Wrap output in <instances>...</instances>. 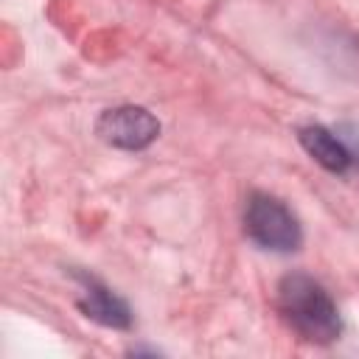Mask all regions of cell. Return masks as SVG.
I'll return each mask as SVG.
<instances>
[{
	"mask_svg": "<svg viewBox=\"0 0 359 359\" xmlns=\"http://www.w3.org/2000/svg\"><path fill=\"white\" fill-rule=\"evenodd\" d=\"M278 309L292 331H297L306 342L328 345L342 331L331 294L309 275L294 272L278 283Z\"/></svg>",
	"mask_w": 359,
	"mask_h": 359,
	"instance_id": "obj_1",
	"label": "cell"
},
{
	"mask_svg": "<svg viewBox=\"0 0 359 359\" xmlns=\"http://www.w3.org/2000/svg\"><path fill=\"white\" fill-rule=\"evenodd\" d=\"M244 230L247 236L272 252H292L300 247L303 233L294 213L269 194H252L244 210Z\"/></svg>",
	"mask_w": 359,
	"mask_h": 359,
	"instance_id": "obj_2",
	"label": "cell"
},
{
	"mask_svg": "<svg viewBox=\"0 0 359 359\" xmlns=\"http://www.w3.org/2000/svg\"><path fill=\"white\" fill-rule=\"evenodd\" d=\"M95 132L109 146L137 151V149H146L160 135V123L143 107H115L98 118Z\"/></svg>",
	"mask_w": 359,
	"mask_h": 359,
	"instance_id": "obj_3",
	"label": "cell"
},
{
	"mask_svg": "<svg viewBox=\"0 0 359 359\" xmlns=\"http://www.w3.org/2000/svg\"><path fill=\"white\" fill-rule=\"evenodd\" d=\"M81 280H84V297L79 300V309L90 320H95L101 325H109V328H126L132 323L129 309L121 297H115L107 286H101L93 278H81Z\"/></svg>",
	"mask_w": 359,
	"mask_h": 359,
	"instance_id": "obj_4",
	"label": "cell"
},
{
	"mask_svg": "<svg viewBox=\"0 0 359 359\" xmlns=\"http://www.w3.org/2000/svg\"><path fill=\"white\" fill-rule=\"evenodd\" d=\"M297 137H300V143H303V149L323 165V168H328V171H334V174H342L348 165H351V151H348V146L334 135V132H328L325 126H303L300 132H297Z\"/></svg>",
	"mask_w": 359,
	"mask_h": 359,
	"instance_id": "obj_5",
	"label": "cell"
}]
</instances>
